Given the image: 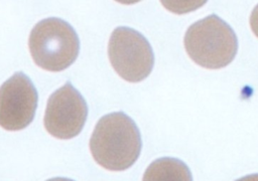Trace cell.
<instances>
[{
  "instance_id": "cell-6",
  "label": "cell",
  "mask_w": 258,
  "mask_h": 181,
  "mask_svg": "<svg viewBox=\"0 0 258 181\" xmlns=\"http://www.w3.org/2000/svg\"><path fill=\"white\" fill-rule=\"evenodd\" d=\"M37 107V92L23 72H16L0 86V127L19 131L33 120Z\"/></svg>"
},
{
  "instance_id": "cell-1",
  "label": "cell",
  "mask_w": 258,
  "mask_h": 181,
  "mask_svg": "<svg viewBox=\"0 0 258 181\" xmlns=\"http://www.w3.org/2000/svg\"><path fill=\"white\" fill-rule=\"evenodd\" d=\"M141 146L138 127L123 112L102 117L90 139L93 158L100 166L110 171L130 168L138 159Z\"/></svg>"
},
{
  "instance_id": "cell-12",
  "label": "cell",
  "mask_w": 258,
  "mask_h": 181,
  "mask_svg": "<svg viewBox=\"0 0 258 181\" xmlns=\"http://www.w3.org/2000/svg\"><path fill=\"white\" fill-rule=\"evenodd\" d=\"M47 181H73V180L67 179V178H52V179H49Z\"/></svg>"
},
{
  "instance_id": "cell-4",
  "label": "cell",
  "mask_w": 258,
  "mask_h": 181,
  "mask_svg": "<svg viewBox=\"0 0 258 181\" xmlns=\"http://www.w3.org/2000/svg\"><path fill=\"white\" fill-rule=\"evenodd\" d=\"M108 55L115 71L125 80L145 79L154 65V54L148 40L135 29H114L108 44Z\"/></svg>"
},
{
  "instance_id": "cell-10",
  "label": "cell",
  "mask_w": 258,
  "mask_h": 181,
  "mask_svg": "<svg viewBox=\"0 0 258 181\" xmlns=\"http://www.w3.org/2000/svg\"><path fill=\"white\" fill-rule=\"evenodd\" d=\"M236 181H258V174H251V175H247L244 176Z\"/></svg>"
},
{
  "instance_id": "cell-7",
  "label": "cell",
  "mask_w": 258,
  "mask_h": 181,
  "mask_svg": "<svg viewBox=\"0 0 258 181\" xmlns=\"http://www.w3.org/2000/svg\"><path fill=\"white\" fill-rule=\"evenodd\" d=\"M142 181H192L185 163L170 157L154 160L146 169Z\"/></svg>"
},
{
  "instance_id": "cell-5",
  "label": "cell",
  "mask_w": 258,
  "mask_h": 181,
  "mask_svg": "<svg viewBox=\"0 0 258 181\" xmlns=\"http://www.w3.org/2000/svg\"><path fill=\"white\" fill-rule=\"evenodd\" d=\"M88 116V107L81 94L67 82L49 97L43 124L57 139H72L80 134Z\"/></svg>"
},
{
  "instance_id": "cell-9",
  "label": "cell",
  "mask_w": 258,
  "mask_h": 181,
  "mask_svg": "<svg viewBox=\"0 0 258 181\" xmlns=\"http://www.w3.org/2000/svg\"><path fill=\"white\" fill-rule=\"evenodd\" d=\"M249 22H250V26L253 33L255 34L256 37H258V4L252 10Z\"/></svg>"
},
{
  "instance_id": "cell-8",
  "label": "cell",
  "mask_w": 258,
  "mask_h": 181,
  "mask_svg": "<svg viewBox=\"0 0 258 181\" xmlns=\"http://www.w3.org/2000/svg\"><path fill=\"white\" fill-rule=\"evenodd\" d=\"M208 0H160L162 6L174 14H185L201 8Z\"/></svg>"
},
{
  "instance_id": "cell-2",
  "label": "cell",
  "mask_w": 258,
  "mask_h": 181,
  "mask_svg": "<svg viewBox=\"0 0 258 181\" xmlns=\"http://www.w3.org/2000/svg\"><path fill=\"white\" fill-rule=\"evenodd\" d=\"M183 42L188 56L197 64L209 69L227 66L238 50L234 30L216 14L191 24L184 34Z\"/></svg>"
},
{
  "instance_id": "cell-11",
  "label": "cell",
  "mask_w": 258,
  "mask_h": 181,
  "mask_svg": "<svg viewBox=\"0 0 258 181\" xmlns=\"http://www.w3.org/2000/svg\"><path fill=\"white\" fill-rule=\"evenodd\" d=\"M121 4H125V5H130V4H135L141 0H115Z\"/></svg>"
},
{
  "instance_id": "cell-3",
  "label": "cell",
  "mask_w": 258,
  "mask_h": 181,
  "mask_svg": "<svg viewBox=\"0 0 258 181\" xmlns=\"http://www.w3.org/2000/svg\"><path fill=\"white\" fill-rule=\"evenodd\" d=\"M28 46L36 65L48 71H61L78 57L80 41L75 29L59 18H45L32 28Z\"/></svg>"
}]
</instances>
